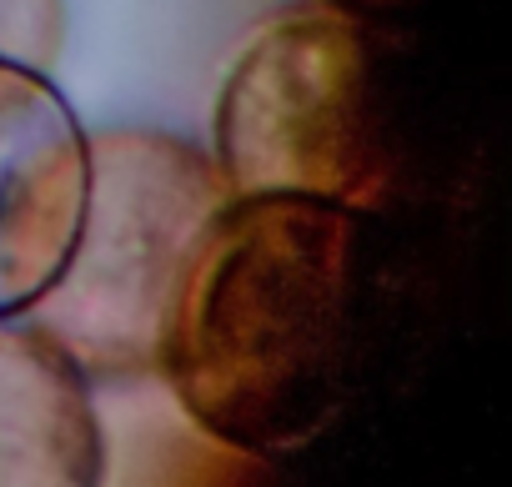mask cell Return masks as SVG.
<instances>
[{
    "mask_svg": "<svg viewBox=\"0 0 512 487\" xmlns=\"http://www.w3.org/2000/svg\"><path fill=\"white\" fill-rule=\"evenodd\" d=\"M362 216L312 196H226L181 272L156 387L226 447L282 457L342 407Z\"/></svg>",
    "mask_w": 512,
    "mask_h": 487,
    "instance_id": "obj_1",
    "label": "cell"
},
{
    "mask_svg": "<svg viewBox=\"0 0 512 487\" xmlns=\"http://www.w3.org/2000/svg\"><path fill=\"white\" fill-rule=\"evenodd\" d=\"M86 156L76 247L26 317L96 387H141L156 382L166 307L231 186L211 151L156 126L86 131Z\"/></svg>",
    "mask_w": 512,
    "mask_h": 487,
    "instance_id": "obj_2",
    "label": "cell"
},
{
    "mask_svg": "<svg viewBox=\"0 0 512 487\" xmlns=\"http://www.w3.org/2000/svg\"><path fill=\"white\" fill-rule=\"evenodd\" d=\"M211 161L231 196L382 211L397 191V156L362 16L297 0L256 26L221 76Z\"/></svg>",
    "mask_w": 512,
    "mask_h": 487,
    "instance_id": "obj_3",
    "label": "cell"
},
{
    "mask_svg": "<svg viewBox=\"0 0 512 487\" xmlns=\"http://www.w3.org/2000/svg\"><path fill=\"white\" fill-rule=\"evenodd\" d=\"M86 181V126L61 86L0 56V317H26L61 277Z\"/></svg>",
    "mask_w": 512,
    "mask_h": 487,
    "instance_id": "obj_4",
    "label": "cell"
},
{
    "mask_svg": "<svg viewBox=\"0 0 512 487\" xmlns=\"http://www.w3.org/2000/svg\"><path fill=\"white\" fill-rule=\"evenodd\" d=\"M96 382L31 322L0 317V487H101Z\"/></svg>",
    "mask_w": 512,
    "mask_h": 487,
    "instance_id": "obj_5",
    "label": "cell"
},
{
    "mask_svg": "<svg viewBox=\"0 0 512 487\" xmlns=\"http://www.w3.org/2000/svg\"><path fill=\"white\" fill-rule=\"evenodd\" d=\"M106 472H121V487H267V457L216 442L191 417H181L176 402L171 422L136 432L126 462H106Z\"/></svg>",
    "mask_w": 512,
    "mask_h": 487,
    "instance_id": "obj_6",
    "label": "cell"
},
{
    "mask_svg": "<svg viewBox=\"0 0 512 487\" xmlns=\"http://www.w3.org/2000/svg\"><path fill=\"white\" fill-rule=\"evenodd\" d=\"M61 0H0V56L46 71L61 51Z\"/></svg>",
    "mask_w": 512,
    "mask_h": 487,
    "instance_id": "obj_7",
    "label": "cell"
},
{
    "mask_svg": "<svg viewBox=\"0 0 512 487\" xmlns=\"http://www.w3.org/2000/svg\"><path fill=\"white\" fill-rule=\"evenodd\" d=\"M332 6H347L357 16H382V11H397L402 0H332Z\"/></svg>",
    "mask_w": 512,
    "mask_h": 487,
    "instance_id": "obj_8",
    "label": "cell"
}]
</instances>
